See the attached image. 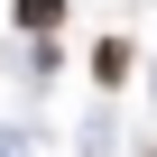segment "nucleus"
Returning <instances> with one entry per match:
<instances>
[{"instance_id": "obj_1", "label": "nucleus", "mask_w": 157, "mask_h": 157, "mask_svg": "<svg viewBox=\"0 0 157 157\" xmlns=\"http://www.w3.org/2000/svg\"><path fill=\"white\" fill-rule=\"evenodd\" d=\"M93 74H102V83H120V74H129V46H120V37H102V46H93Z\"/></svg>"}, {"instance_id": "obj_2", "label": "nucleus", "mask_w": 157, "mask_h": 157, "mask_svg": "<svg viewBox=\"0 0 157 157\" xmlns=\"http://www.w3.org/2000/svg\"><path fill=\"white\" fill-rule=\"evenodd\" d=\"M19 19H28V28H56V19H65V0H19Z\"/></svg>"}]
</instances>
